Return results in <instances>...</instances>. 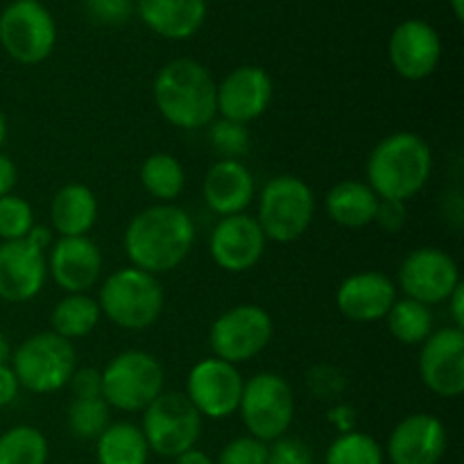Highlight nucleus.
I'll list each match as a JSON object with an SVG mask.
<instances>
[{"label": "nucleus", "mask_w": 464, "mask_h": 464, "mask_svg": "<svg viewBox=\"0 0 464 464\" xmlns=\"http://www.w3.org/2000/svg\"><path fill=\"white\" fill-rule=\"evenodd\" d=\"M18 3H39V0H18Z\"/></svg>", "instance_id": "obj_49"}, {"label": "nucleus", "mask_w": 464, "mask_h": 464, "mask_svg": "<svg viewBox=\"0 0 464 464\" xmlns=\"http://www.w3.org/2000/svg\"><path fill=\"white\" fill-rule=\"evenodd\" d=\"M326 464H383V449L365 433H343L326 451Z\"/></svg>", "instance_id": "obj_31"}, {"label": "nucleus", "mask_w": 464, "mask_h": 464, "mask_svg": "<svg viewBox=\"0 0 464 464\" xmlns=\"http://www.w3.org/2000/svg\"><path fill=\"white\" fill-rule=\"evenodd\" d=\"M48 440L34 426H14L0 435V464H45Z\"/></svg>", "instance_id": "obj_30"}, {"label": "nucleus", "mask_w": 464, "mask_h": 464, "mask_svg": "<svg viewBox=\"0 0 464 464\" xmlns=\"http://www.w3.org/2000/svg\"><path fill=\"white\" fill-rule=\"evenodd\" d=\"M451 9H453V14H456L458 21H462V18H464V0H451Z\"/></svg>", "instance_id": "obj_47"}, {"label": "nucleus", "mask_w": 464, "mask_h": 464, "mask_svg": "<svg viewBox=\"0 0 464 464\" xmlns=\"http://www.w3.org/2000/svg\"><path fill=\"white\" fill-rule=\"evenodd\" d=\"M18 381H16V374H14V370L9 365H0V408L9 406V403L16 399L18 394Z\"/></svg>", "instance_id": "obj_42"}, {"label": "nucleus", "mask_w": 464, "mask_h": 464, "mask_svg": "<svg viewBox=\"0 0 464 464\" xmlns=\"http://www.w3.org/2000/svg\"><path fill=\"white\" fill-rule=\"evenodd\" d=\"M127 3H134V0H127Z\"/></svg>", "instance_id": "obj_50"}, {"label": "nucleus", "mask_w": 464, "mask_h": 464, "mask_svg": "<svg viewBox=\"0 0 464 464\" xmlns=\"http://www.w3.org/2000/svg\"><path fill=\"white\" fill-rule=\"evenodd\" d=\"M109 406L100 399H72L68 408V429L77 440H98L109 426Z\"/></svg>", "instance_id": "obj_32"}, {"label": "nucleus", "mask_w": 464, "mask_h": 464, "mask_svg": "<svg viewBox=\"0 0 464 464\" xmlns=\"http://www.w3.org/2000/svg\"><path fill=\"white\" fill-rule=\"evenodd\" d=\"M5 139H7V121H5L3 111H0V148H3Z\"/></svg>", "instance_id": "obj_48"}, {"label": "nucleus", "mask_w": 464, "mask_h": 464, "mask_svg": "<svg viewBox=\"0 0 464 464\" xmlns=\"http://www.w3.org/2000/svg\"><path fill=\"white\" fill-rule=\"evenodd\" d=\"M399 284L408 299L433 306L451 297L460 284V270L444 249L420 247L403 258L399 267Z\"/></svg>", "instance_id": "obj_13"}, {"label": "nucleus", "mask_w": 464, "mask_h": 464, "mask_svg": "<svg viewBox=\"0 0 464 464\" xmlns=\"http://www.w3.org/2000/svg\"><path fill=\"white\" fill-rule=\"evenodd\" d=\"M374 222H379L388 234H397L406 225V202H394V199H379Z\"/></svg>", "instance_id": "obj_40"}, {"label": "nucleus", "mask_w": 464, "mask_h": 464, "mask_svg": "<svg viewBox=\"0 0 464 464\" xmlns=\"http://www.w3.org/2000/svg\"><path fill=\"white\" fill-rule=\"evenodd\" d=\"M71 388L75 399H100L102 397V374L93 367L75 370L71 376Z\"/></svg>", "instance_id": "obj_39"}, {"label": "nucleus", "mask_w": 464, "mask_h": 464, "mask_svg": "<svg viewBox=\"0 0 464 464\" xmlns=\"http://www.w3.org/2000/svg\"><path fill=\"white\" fill-rule=\"evenodd\" d=\"M140 184L159 202L170 204L184 190L186 172L179 159L166 152H157L145 159L140 166Z\"/></svg>", "instance_id": "obj_28"}, {"label": "nucleus", "mask_w": 464, "mask_h": 464, "mask_svg": "<svg viewBox=\"0 0 464 464\" xmlns=\"http://www.w3.org/2000/svg\"><path fill=\"white\" fill-rule=\"evenodd\" d=\"M267 447L256 438H236L220 451L218 464H266Z\"/></svg>", "instance_id": "obj_35"}, {"label": "nucleus", "mask_w": 464, "mask_h": 464, "mask_svg": "<svg viewBox=\"0 0 464 464\" xmlns=\"http://www.w3.org/2000/svg\"><path fill=\"white\" fill-rule=\"evenodd\" d=\"M163 302L166 297L157 276L139 267H122L107 276L98 306L121 329L143 331L159 320Z\"/></svg>", "instance_id": "obj_4"}, {"label": "nucleus", "mask_w": 464, "mask_h": 464, "mask_svg": "<svg viewBox=\"0 0 464 464\" xmlns=\"http://www.w3.org/2000/svg\"><path fill=\"white\" fill-rule=\"evenodd\" d=\"M84 7L89 16L102 25H121L131 14V3L127 0H84Z\"/></svg>", "instance_id": "obj_38"}, {"label": "nucleus", "mask_w": 464, "mask_h": 464, "mask_svg": "<svg viewBox=\"0 0 464 464\" xmlns=\"http://www.w3.org/2000/svg\"><path fill=\"white\" fill-rule=\"evenodd\" d=\"M9 358H12V347H9L7 335L0 331V365H7Z\"/></svg>", "instance_id": "obj_46"}, {"label": "nucleus", "mask_w": 464, "mask_h": 464, "mask_svg": "<svg viewBox=\"0 0 464 464\" xmlns=\"http://www.w3.org/2000/svg\"><path fill=\"white\" fill-rule=\"evenodd\" d=\"M394 302H397V288L392 279L374 270L347 276L335 293L338 311L358 324L383 320Z\"/></svg>", "instance_id": "obj_20"}, {"label": "nucleus", "mask_w": 464, "mask_h": 464, "mask_svg": "<svg viewBox=\"0 0 464 464\" xmlns=\"http://www.w3.org/2000/svg\"><path fill=\"white\" fill-rule=\"evenodd\" d=\"M150 447L145 435L134 424L107 426L98 438V462L100 464H145Z\"/></svg>", "instance_id": "obj_26"}, {"label": "nucleus", "mask_w": 464, "mask_h": 464, "mask_svg": "<svg viewBox=\"0 0 464 464\" xmlns=\"http://www.w3.org/2000/svg\"><path fill=\"white\" fill-rule=\"evenodd\" d=\"M98 218V199L84 184H68L54 193L50 204V220L62 238L86 236Z\"/></svg>", "instance_id": "obj_24"}, {"label": "nucleus", "mask_w": 464, "mask_h": 464, "mask_svg": "<svg viewBox=\"0 0 464 464\" xmlns=\"http://www.w3.org/2000/svg\"><path fill=\"white\" fill-rule=\"evenodd\" d=\"M57 44V25L41 3H12L0 14V45L18 63L45 62Z\"/></svg>", "instance_id": "obj_10"}, {"label": "nucleus", "mask_w": 464, "mask_h": 464, "mask_svg": "<svg viewBox=\"0 0 464 464\" xmlns=\"http://www.w3.org/2000/svg\"><path fill=\"white\" fill-rule=\"evenodd\" d=\"M243 376L231 362L220 358H204L190 370L186 381V397L199 415L208 420H225L234 415L243 397Z\"/></svg>", "instance_id": "obj_12"}, {"label": "nucleus", "mask_w": 464, "mask_h": 464, "mask_svg": "<svg viewBox=\"0 0 464 464\" xmlns=\"http://www.w3.org/2000/svg\"><path fill=\"white\" fill-rule=\"evenodd\" d=\"M390 62L406 80L417 82L433 75L442 57V41L438 30L421 18H411L397 25L390 36Z\"/></svg>", "instance_id": "obj_17"}, {"label": "nucleus", "mask_w": 464, "mask_h": 464, "mask_svg": "<svg viewBox=\"0 0 464 464\" xmlns=\"http://www.w3.org/2000/svg\"><path fill=\"white\" fill-rule=\"evenodd\" d=\"M218 113L225 121L247 122L256 121L267 111L272 102V80L261 66H240L231 71L218 84Z\"/></svg>", "instance_id": "obj_18"}, {"label": "nucleus", "mask_w": 464, "mask_h": 464, "mask_svg": "<svg viewBox=\"0 0 464 464\" xmlns=\"http://www.w3.org/2000/svg\"><path fill=\"white\" fill-rule=\"evenodd\" d=\"M240 417L252 438L261 442H275L284 438L293 424L295 394L288 381L272 372L252 376L243 385L240 397Z\"/></svg>", "instance_id": "obj_8"}, {"label": "nucleus", "mask_w": 464, "mask_h": 464, "mask_svg": "<svg viewBox=\"0 0 464 464\" xmlns=\"http://www.w3.org/2000/svg\"><path fill=\"white\" fill-rule=\"evenodd\" d=\"M315 216L311 186L295 175H279L267 181L258 198V227L267 240L295 243L306 234Z\"/></svg>", "instance_id": "obj_5"}, {"label": "nucleus", "mask_w": 464, "mask_h": 464, "mask_svg": "<svg viewBox=\"0 0 464 464\" xmlns=\"http://www.w3.org/2000/svg\"><path fill=\"white\" fill-rule=\"evenodd\" d=\"M272 317L256 304L229 308L213 322L208 344L220 361L238 365L258 356L272 340Z\"/></svg>", "instance_id": "obj_11"}, {"label": "nucleus", "mask_w": 464, "mask_h": 464, "mask_svg": "<svg viewBox=\"0 0 464 464\" xmlns=\"http://www.w3.org/2000/svg\"><path fill=\"white\" fill-rule=\"evenodd\" d=\"M102 399L125 412L145 411L163 392L166 372L148 352H122L104 367Z\"/></svg>", "instance_id": "obj_7"}, {"label": "nucleus", "mask_w": 464, "mask_h": 464, "mask_svg": "<svg viewBox=\"0 0 464 464\" xmlns=\"http://www.w3.org/2000/svg\"><path fill=\"white\" fill-rule=\"evenodd\" d=\"M420 376L438 397L456 399L464 392V331L447 326L421 343Z\"/></svg>", "instance_id": "obj_14"}, {"label": "nucleus", "mask_w": 464, "mask_h": 464, "mask_svg": "<svg viewBox=\"0 0 464 464\" xmlns=\"http://www.w3.org/2000/svg\"><path fill=\"white\" fill-rule=\"evenodd\" d=\"M16 181H18L16 166H14V161L7 157V154L0 152V198L12 195Z\"/></svg>", "instance_id": "obj_43"}, {"label": "nucleus", "mask_w": 464, "mask_h": 464, "mask_svg": "<svg viewBox=\"0 0 464 464\" xmlns=\"http://www.w3.org/2000/svg\"><path fill=\"white\" fill-rule=\"evenodd\" d=\"M218 84L195 59H175L154 77V102L161 116L179 130H202L218 113Z\"/></svg>", "instance_id": "obj_3"}, {"label": "nucleus", "mask_w": 464, "mask_h": 464, "mask_svg": "<svg viewBox=\"0 0 464 464\" xmlns=\"http://www.w3.org/2000/svg\"><path fill=\"white\" fill-rule=\"evenodd\" d=\"M254 175L236 159H222L208 168L202 184L207 207L218 216H238L254 199Z\"/></svg>", "instance_id": "obj_22"}, {"label": "nucleus", "mask_w": 464, "mask_h": 464, "mask_svg": "<svg viewBox=\"0 0 464 464\" xmlns=\"http://www.w3.org/2000/svg\"><path fill=\"white\" fill-rule=\"evenodd\" d=\"M100 315H102V311H100L98 302L89 295L77 293L68 295L54 306L50 324H53V334L66 340H75L89 335L98 326Z\"/></svg>", "instance_id": "obj_27"}, {"label": "nucleus", "mask_w": 464, "mask_h": 464, "mask_svg": "<svg viewBox=\"0 0 464 464\" xmlns=\"http://www.w3.org/2000/svg\"><path fill=\"white\" fill-rule=\"evenodd\" d=\"M50 275L54 284L68 295L86 293L93 288L102 272V254L86 236L59 238L50 252Z\"/></svg>", "instance_id": "obj_21"}, {"label": "nucleus", "mask_w": 464, "mask_h": 464, "mask_svg": "<svg viewBox=\"0 0 464 464\" xmlns=\"http://www.w3.org/2000/svg\"><path fill=\"white\" fill-rule=\"evenodd\" d=\"M175 464H213L211 458L204 451H198V449H190V451H184L181 456L175 458Z\"/></svg>", "instance_id": "obj_45"}, {"label": "nucleus", "mask_w": 464, "mask_h": 464, "mask_svg": "<svg viewBox=\"0 0 464 464\" xmlns=\"http://www.w3.org/2000/svg\"><path fill=\"white\" fill-rule=\"evenodd\" d=\"M148 447L163 458H177L195 449L202 433V415L184 392H161L143 415Z\"/></svg>", "instance_id": "obj_9"}, {"label": "nucleus", "mask_w": 464, "mask_h": 464, "mask_svg": "<svg viewBox=\"0 0 464 464\" xmlns=\"http://www.w3.org/2000/svg\"><path fill=\"white\" fill-rule=\"evenodd\" d=\"M433 152L421 136L397 131L385 136L372 150L367 161V186L379 199L408 202L429 181Z\"/></svg>", "instance_id": "obj_2"}, {"label": "nucleus", "mask_w": 464, "mask_h": 464, "mask_svg": "<svg viewBox=\"0 0 464 464\" xmlns=\"http://www.w3.org/2000/svg\"><path fill=\"white\" fill-rule=\"evenodd\" d=\"M193 243V220L175 204H154L136 213L125 231V252L131 267L154 276L181 266Z\"/></svg>", "instance_id": "obj_1"}, {"label": "nucleus", "mask_w": 464, "mask_h": 464, "mask_svg": "<svg viewBox=\"0 0 464 464\" xmlns=\"http://www.w3.org/2000/svg\"><path fill=\"white\" fill-rule=\"evenodd\" d=\"M326 213L334 222L347 229H362L372 225L379 208V198L367 184L344 179L326 193Z\"/></svg>", "instance_id": "obj_25"}, {"label": "nucleus", "mask_w": 464, "mask_h": 464, "mask_svg": "<svg viewBox=\"0 0 464 464\" xmlns=\"http://www.w3.org/2000/svg\"><path fill=\"white\" fill-rule=\"evenodd\" d=\"M48 275L44 247L30 236L0 245V299L23 304L41 293Z\"/></svg>", "instance_id": "obj_15"}, {"label": "nucleus", "mask_w": 464, "mask_h": 464, "mask_svg": "<svg viewBox=\"0 0 464 464\" xmlns=\"http://www.w3.org/2000/svg\"><path fill=\"white\" fill-rule=\"evenodd\" d=\"M145 25L163 39H188L207 18V0H139Z\"/></svg>", "instance_id": "obj_23"}, {"label": "nucleus", "mask_w": 464, "mask_h": 464, "mask_svg": "<svg viewBox=\"0 0 464 464\" xmlns=\"http://www.w3.org/2000/svg\"><path fill=\"white\" fill-rule=\"evenodd\" d=\"M34 227V211L30 202L18 195H5L0 198V238L5 243L25 238Z\"/></svg>", "instance_id": "obj_33"}, {"label": "nucleus", "mask_w": 464, "mask_h": 464, "mask_svg": "<svg viewBox=\"0 0 464 464\" xmlns=\"http://www.w3.org/2000/svg\"><path fill=\"white\" fill-rule=\"evenodd\" d=\"M329 421L340 430V433H352L356 429V411L347 403H338L329 411Z\"/></svg>", "instance_id": "obj_41"}, {"label": "nucleus", "mask_w": 464, "mask_h": 464, "mask_svg": "<svg viewBox=\"0 0 464 464\" xmlns=\"http://www.w3.org/2000/svg\"><path fill=\"white\" fill-rule=\"evenodd\" d=\"M388 331L392 338L401 344H421L430 334H433V313L429 306L415 302V299H401L394 302L392 308L385 315Z\"/></svg>", "instance_id": "obj_29"}, {"label": "nucleus", "mask_w": 464, "mask_h": 464, "mask_svg": "<svg viewBox=\"0 0 464 464\" xmlns=\"http://www.w3.org/2000/svg\"><path fill=\"white\" fill-rule=\"evenodd\" d=\"M447 430L433 415L406 417L394 426L388 440V456L392 464H440L447 451Z\"/></svg>", "instance_id": "obj_19"}, {"label": "nucleus", "mask_w": 464, "mask_h": 464, "mask_svg": "<svg viewBox=\"0 0 464 464\" xmlns=\"http://www.w3.org/2000/svg\"><path fill=\"white\" fill-rule=\"evenodd\" d=\"M12 370L21 388L32 394H50L62 390L77 370V353L71 340L44 331L27 338L14 352Z\"/></svg>", "instance_id": "obj_6"}, {"label": "nucleus", "mask_w": 464, "mask_h": 464, "mask_svg": "<svg viewBox=\"0 0 464 464\" xmlns=\"http://www.w3.org/2000/svg\"><path fill=\"white\" fill-rule=\"evenodd\" d=\"M208 139H211L213 150L222 159H236L238 161L243 154L249 152V140H252V136H249V130L245 125L222 118V121L213 122Z\"/></svg>", "instance_id": "obj_34"}, {"label": "nucleus", "mask_w": 464, "mask_h": 464, "mask_svg": "<svg viewBox=\"0 0 464 464\" xmlns=\"http://www.w3.org/2000/svg\"><path fill=\"white\" fill-rule=\"evenodd\" d=\"M449 308H451V317H453V324H456V329H462L464 326V284L460 281L458 284V288L453 290L451 297L447 299Z\"/></svg>", "instance_id": "obj_44"}, {"label": "nucleus", "mask_w": 464, "mask_h": 464, "mask_svg": "<svg viewBox=\"0 0 464 464\" xmlns=\"http://www.w3.org/2000/svg\"><path fill=\"white\" fill-rule=\"evenodd\" d=\"M266 234L258 227L256 218L245 213L227 216L213 229L208 249L218 267L227 272H247L256 266L266 254Z\"/></svg>", "instance_id": "obj_16"}, {"label": "nucleus", "mask_w": 464, "mask_h": 464, "mask_svg": "<svg viewBox=\"0 0 464 464\" xmlns=\"http://www.w3.org/2000/svg\"><path fill=\"white\" fill-rule=\"evenodd\" d=\"M347 388V379L340 370L331 365H317L308 372V390L315 394L317 399H324V401H331V399H338L340 394Z\"/></svg>", "instance_id": "obj_36"}, {"label": "nucleus", "mask_w": 464, "mask_h": 464, "mask_svg": "<svg viewBox=\"0 0 464 464\" xmlns=\"http://www.w3.org/2000/svg\"><path fill=\"white\" fill-rule=\"evenodd\" d=\"M266 464H313V451L297 438H279L267 449Z\"/></svg>", "instance_id": "obj_37"}]
</instances>
